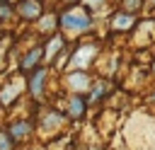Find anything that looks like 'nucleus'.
Masks as SVG:
<instances>
[{"instance_id": "nucleus-1", "label": "nucleus", "mask_w": 155, "mask_h": 150, "mask_svg": "<svg viewBox=\"0 0 155 150\" xmlns=\"http://www.w3.org/2000/svg\"><path fill=\"white\" fill-rule=\"evenodd\" d=\"M61 24L65 27V29H70V31H85L87 27H90V17H87V12L85 10H68L63 17H61Z\"/></svg>"}, {"instance_id": "nucleus-2", "label": "nucleus", "mask_w": 155, "mask_h": 150, "mask_svg": "<svg viewBox=\"0 0 155 150\" xmlns=\"http://www.w3.org/2000/svg\"><path fill=\"white\" fill-rule=\"evenodd\" d=\"M94 53H97V46L94 44H87V46H80L78 51H75V56H73V68H87L90 65V60L94 58Z\"/></svg>"}, {"instance_id": "nucleus-3", "label": "nucleus", "mask_w": 155, "mask_h": 150, "mask_svg": "<svg viewBox=\"0 0 155 150\" xmlns=\"http://www.w3.org/2000/svg\"><path fill=\"white\" fill-rule=\"evenodd\" d=\"M19 92H22V80H12L10 87L0 90V102H2V104H10V102L15 99V94H19Z\"/></svg>"}, {"instance_id": "nucleus-4", "label": "nucleus", "mask_w": 155, "mask_h": 150, "mask_svg": "<svg viewBox=\"0 0 155 150\" xmlns=\"http://www.w3.org/2000/svg\"><path fill=\"white\" fill-rule=\"evenodd\" d=\"M41 12V5L36 0H27V2H19V15L22 17H39Z\"/></svg>"}, {"instance_id": "nucleus-5", "label": "nucleus", "mask_w": 155, "mask_h": 150, "mask_svg": "<svg viewBox=\"0 0 155 150\" xmlns=\"http://www.w3.org/2000/svg\"><path fill=\"white\" fill-rule=\"evenodd\" d=\"M68 85H70L73 90H87L90 80H87V75H85V73H73V75L68 77Z\"/></svg>"}, {"instance_id": "nucleus-6", "label": "nucleus", "mask_w": 155, "mask_h": 150, "mask_svg": "<svg viewBox=\"0 0 155 150\" xmlns=\"http://www.w3.org/2000/svg\"><path fill=\"white\" fill-rule=\"evenodd\" d=\"M41 56H44V51H41V48H31V51H29V56L24 58V63H22V68H24V70H31V68L36 65V60H39Z\"/></svg>"}, {"instance_id": "nucleus-7", "label": "nucleus", "mask_w": 155, "mask_h": 150, "mask_svg": "<svg viewBox=\"0 0 155 150\" xmlns=\"http://www.w3.org/2000/svg\"><path fill=\"white\" fill-rule=\"evenodd\" d=\"M131 24H133V19H131L128 15H114V19H111V27H114V29H121V31L128 29Z\"/></svg>"}, {"instance_id": "nucleus-8", "label": "nucleus", "mask_w": 155, "mask_h": 150, "mask_svg": "<svg viewBox=\"0 0 155 150\" xmlns=\"http://www.w3.org/2000/svg\"><path fill=\"white\" fill-rule=\"evenodd\" d=\"M41 87H44V70H39V73H34V77H31V94H41Z\"/></svg>"}, {"instance_id": "nucleus-9", "label": "nucleus", "mask_w": 155, "mask_h": 150, "mask_svg": "<svg viewBox=\"0 0 155 150\" xmlns=\"http://www.w3.org/2000/svg\"><path fill=\"white\" fill-rule=\"evenodd\" d=\"M82 114H85V102L82 99H73L70 102V116L73 119H80Z\"/></svg>"}, {"instance_id": "nucleus-10", "label": "nucleus", "mask_w": 155, "mask_h": 150, "mask_svg": "<svg viewBox=\"0 0 155 150\" xmlns=\"http://www.w3.org/2000/svg\"><path fill=\"white\" fill-rule=\"evenodd\" d=\"M27 133H29V126H27V123H15V126H12V135H15V138H24Z\"/></svg>"}, {"instance_id": "nucleus-11", "label": "nucleus", "mask_w": 155, "mask_h": 150, "mask_svg": "<svg viewBox=\"0 0 155 150\" xmlns=\"http://www.w3.org/2000/svg\"><path fill=\"white\" fill-rule=\"evenodd\" d=\"M61 46H63V39L61 36H53L51 39V46H48V56H53L56 51H61Z\"/></svg>"}, {"instance_id": "nucleus-12", "label": "nucleus", "mask_w": 155, "mask_h": 150, "mask_svg": "<svg viewBox=\"0 0 155 150\" xmlns=\"http://www.w3.org/2000/svg\"><path fill=\"white\" fill-rule=\"evenodd\" d=\"M53 22H56V17H44V19H41V31L53 29Z\"/></svg>"}, {"instance_id": "nucleus-13", "label": "nucleus", "mask_w": 155, "mask_h": 150, "mask_svg": "<svg viewBox=\"0 0 155 150\" xmlns=\"http://www.w3.org/2000/svg\"><path fill=\"white\" fill-rule=\"evenodd\" d=\"M12 143H10V135L7 133H0V150H10Z\"/></svg>"}, {"instance_id": "nucleus-14", "label": "nucleus", "mask_w": 155, "mask_h": 150, "mask_svg": "<svg viewBox=\"0 0 155 150\" xmlns=\"http://www.w3.org/2000/svg\"><path fill=\"white\" fill-rule=\"evenodd\" d=\"M124 5H126V10H128V12H133V10H138V7H140V0H124Z\"/></svg>"}, {"instance_id": "nucleus-15", "label": "nucleus", "mask_w": 155, "mask_h": 150, "mask_svg": "<svg viewBox=\"0 0 155 150\" xmlns=\"http://www.w3.org/2000/svg\"><path fill=\"white\" fill-rule=\"evenodd\" d=\"M56 123H61V116L58 114H48L46 116V126H56Z\"/></svg>"}, {"instance_id": "nucleus-16", "label": "nucleus", "mask_w": 155, "mask_h": 150, "mask_svg": "<svg viewBox=\"0 0 155 150\" xmlns=\"http://www.w3.org/2000/svg\"><path fill=\"white\" fill-rule=\"evenodd\" d=\"M7 15H10V7H5V5H2V7H0V17H2V19H5V17H7Z\"/></svg>"}, {"instance_id": "nucleus-17", "label": "nucleus", "mask_w": 155, "mask_h": 150, "mask_svg": "<svg viewBox=\"0 0 155 150\" xmlns=\"http://www.w3.org/2000/svg\"><path fill=\"white\" fill-rule=\"evenodd\" d=\"M87 5H90V7H99V5H102V0H87Z\"/></svg>"}]
</instances>
